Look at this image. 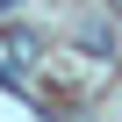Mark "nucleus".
<instances>
[{
  "mask_svg": "<svg viewBox=\"0 0 122 122\" xmlns=\"http://www.w3.org/2000/svg\"><path fill=\"white\" fill-rule=\"evenodd\" d=\"M0 7H15V0H0Z\"/></svg>",
  "mask_w": 122,
  "mask_h": 122,
  "instance_id": "obj_1",
  "label": "nucleus"
}]
</instances>
